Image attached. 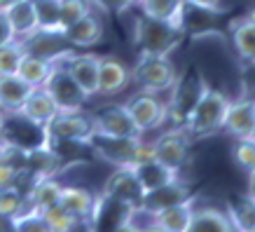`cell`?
I'll return each instance as SVG.
<instances>
[{"mask_svg": "<svg viewBox=\"0 0 255 232\" xmlns=\"http://www.w3.org/2000/svg\"><path fill=\"white\" fill-rule=\"evenodd\" d=\"M230 101L232 99L227 94L206 85L201 89L199 99L194 101L192 108L187 110V115H185L183 127L187 129V134L192 139H206V136H213V134L223 132L225 113H227Z\"/></svg>", "mask_w": 255, "mask_h": 232, "instance_id": "cell-1", "label": "cell"}, {"mask_svg": "<svg viewBox=\"0 0 255 232\" xmlns=\"http://www.w3.org/2000/svg\"><path fill=\"white\" fill-rule=\"evenodd\" d=\"M185 31L178 28L169 21L162 19H152V16L140 14L133 21L131 40L138 47V52H147V54H166L171 56L173 49L180 47Z\"/></svg>", "mask_w": 255, "mask_h": 232, "instance_id": "cell-2", "label": "cell"}, {"mask_svg": "<svg viewBox=\"0 0 255 232\" xmlns=\"http://www.w3.org/2000/svg\"><path fill=\"white\" fill-rule=\"evenodd\" d=\"M178 80L176 63L171 61L166 54H147V52H138V61L131 68V82L145 89V92H169L173 89Z\"/></svg>", "mask_w": 255, "mask_h": 232, "instance_id": "cell-3", "label": "cell"}, {"mask_svg": "<svg viewBox=\"0 0 255 232\" xmlns=\"http://www.w3.org/2000/svg\"><path fill=\"white\" fill-rule=\"evenodd\" d=\"M0 127L2 141L19 150H31L47 143V127L31 120L21 110H0Z\"/></svg>", "mask_w": 255, "mask_h": 232, "instance_id": "cell-4", "label": "cell"}, {"mask_svg": "<svg viewBox=\"0 0 255 232\" xmlns=\"http://www.w3.org/2000/svg\"><path fill=\"white\" fill-rule=\"evenodd\" d=\"M66 61L70 59H63V61H54V68L47 77V82L42 87L47 89V94L54 99L56 108L59 110H78V108H85L87 103V96L82 92V87L73 80V75L68 73L66 68Z\"/></svg>", "mask_w": 255, "mask_h": 232, "instance_id": "cell-5", "label": "cell"}, {"mask_svg": "<svg viewBox=\"0 0 255 232\" xmlns=\"http://www.w3.org/2000/svg\"><path fill=\"white\" fill-rule=\"evenodd\" d=\"M136 207L117 200L108 193L94 197V209L89 216V230H127Z\"/></svg>", "mask_w": 255, "mask_h": 232, "instance_id": "cell-6", "label": "cell"}, {"mask_svg": "<svg viewBox=\"0 0 255 232\" xmlns=\"http://www.w3.org/2000/svg\"><path fill=\"white\" fill-rule=\"evenodd\" d=\"M124 106L129 110V115L133 117V122L140 129V134L162 129L166 120H169V103H164L159 99V94L155 92H145L143 89L136 96H131Z\"/></svg>", "mask_w": 255, "mask_h": 232, "instance_id": "cell-7", "label": "cell"}, {"mask_svg": "<svg viewBox=\"0 0 255 232\" xmlns=\"http://www.w3.org/2000/svg\"><path fill=\"white\" fill-rule=\"evenodd\" d=\"M143 139V136H140ZM140 139H124V136H110L99 129H92L87 136V148L92 150L99 160L113 164V167H129L133 157V150Z\"/></svg>", "mask_w": 255, "mask_h": 232, "instance_id": "cell-8", "label": "cell"}, {"mask_svg": "<svg viewBox=\"0 0 255 232\" xmlns=\"http://www.w3.org/2000/svg\"><path fill=\"white\" fill-rule=\"evenodd\" d=\"M21 45L26 54L40 56V59H47V61H61V59H70L75 56L73 47L68 45L66 40V33L63 31H49V28H35L28 35H23Z\"/></svg>", "mask_w": 255, "mask_h": 232, "instance_id": "cell-9", "label": "cell"}, {"mask_svg": "<svg viewBox=\"0 0 255 232\" xmlns=\"http://www.w3.org/2000/svg\"><path fill=\"white\" fill-rule=\"evenodd\" d=\"M94 129V117L78 110H56V115L47 122V139H63V141H80L87 143V136Z\"/></svg>", "mask_w": 255, "mask_h": 232, "instance_id": "cell-10", "label": "cell"}, {"mask_svg": "<svg viewBox=\"0 0 255 232\" xmlns=\"http://www.w3.org/2000/svg\"><path fill=\"white\" fill-rule=\"evenodd\" d=\"M155 143V157L162 164L171 167V169L180 171L185 167L187 157H190V146H192V136L187 134V129L180 124V127H173L169 132H164L159 139L152 141Z\"/></svg>", "mask_w": 255, "mask_h": 232, "instance_id": "cell-11", "label": "cell"}, {"mask_svg": "<svg viewBox=\"0 0 255 232\" xmlns=\"http://www.w3.org/2000/svg\"><path fill=\"white\" fill-rule=\"evenodd\" d=\"M92 117H94V129H99L103 134L124 136V139H140L143 136L124 103H108V106L96 110Z\"/></svg>", "mask_w": 255, "mask_h": 232, "instance_id": "cell-12", "label": "cell"}, {"mask_svg": "<svg viewBox=\"0 0 255 232\" xmlns=\"http://www.w3.org/2000/svg\"><path fill=\"white\" fill-rule=\"evenodd\" d=\"M187 200H194V193H192V188H190V183L180 181V178H173V181L155 188V190L143 193L136 209L140 214H155V211H162L166 207H173V204H183Z\"/></svg>", "mask_w": 255, "mask_h": 232, "instance_id": "cell-13", "label": "cell"}, {"mask_svg": "<svg viewBox=\"0 0 255 232\" xmlns=\"http://www.w3.org/2000/svg\"><path fill=\"white\" fill-rule=\"evenodd\" d=\"M223 132H227L232 139H251V136H255V99L253 96L230 101L227 113H225Z\"/></svg>", "mask_w": 255, "mask_h": 232, "instance_id": "cell-14", "label": "cell"}, {"mask_svg": "<svg viewBox=\"0 0 255 232\" xmlns=\"http://www.w3.org/2000/svg\"><path fill=\"white\" fill-rule=\"evenodd\" d=\"M131 85V68L113 56L99 59V89L96 96H115Z\"/></svg>", "mask_w": 255, "mask_h": 232, "instance_id": "cell-15", "label": "cell"}, {"mask_svg": "<svg viewBox=\"0 0 255 232\" xmlns=\"http://www.w3.org/2000/svg\"><path fill=\"white\" fill-rule=\"evenodd\" d=\"M103 193L113 195V197L127 202L131 207H138L140 197H143V188H140L131 167H115V171L110 174L106 186H103Z\"/></svg>", "mask_w": 255, "mask_h": 232, "instance_id": "cell-16", "label": "cell"}, {"mask_svg": "<svg viewBox=\"0 0 255 232\" xmlns=\"http://www.w3.org/2000/svg\"><path fill=\"white\" fill-rule=\"evenodd\" d=\"M194 200H187L183 204H173V207H166V209L155 211V214H143V216H150L147 230L185 232L187 223H190V216H192V209H194Z\"/></svg>", "mask_w": 255, "mask_h": 232, "instance_id": "cell-17", "label": "cell"}, {"mask_svg": "<svg viewBox=\"0 0 255 232\" xmlns=\"http://www.w3.org/2000/svg\"><path fill=\"white\" fill-rule=\"evenodd\" d=\"M99 54H75L70 61H66L68 73L87 96H96L99 89Z\"/></svg>", "mask_w": 255, "mask_h": 232, "instance_id": "cell-18", "label": "cell"}, {"mask_svg": "<svg viewBox=\"0 0 255 232\" xmlns=\"http://www.w3.org/2000/svg\"><path fill=\"white\" fill-rule=\"evenodd\" d=\"M63 33H66L70 47H94L103 38V21H101V16L92 12V14H85L82 19L66 26Z\"/></svg>", "mask_w": 255, "mask_h": 232, "instance_id": "cell-19", "label": "cell"}, {"mask_svg": "<svg viewBox=\"0 0 255 232\" xmlns=\"http://www.w3.org/2000/svg\"><path fill=\"white\" fill-rule=\"evenodd\" d=\"M234 223L227 211L213 209V207H194L185 232H232Z\"/></svg>", "mask_w": 255, "mask_h": 232, "instance_id": "cell-20", "label": "cell"}, {"mask_svg": "<svg viewBox=\"0 0 255 232\" xmlns=\"http://www.w3.org/2000/svg\"><path fill=\"white\" fill-rule=\"evenodd\" d=\"M59 204L68 211L70 216H75L80 221V225H87L89 228V216H92L94 209V195L85 188H63L61 197H59Z\"/></svg>", "mask_w": 255, "mask_h": 232, "instance_id": "cell-21", "label": "cell"}, {"mask_svg": "<svg viewBox=\"0 0 255 232\" xmlns=\"http://www.w3.org/2000/svg\"><path fill=\"white\" fill-rule=\"evenodd\" d=\"M35 87L21 75H0V110H19Z\"/></svg>", "mask_w": 255, "mask_h": 232, "instance_id": "cell-22", "label": "cell"}, {"mask_svg": "<svg viewBox=\"0 0 255 232\" xmlns=\"http://www.w3.org/2000/svg\"><path fill=\"white\" fill-rule=\"evenodd\" d=\"M140 12L152 19H162L169 21L178 28L185 31V0H143L140 2Z\"/></svg>", "mask_w": 255, "mask_h": 232, "instance_id": "cell-23", "label": "cell"}, {"mask_svg": "<svg viewBox=\"0 0 255 232\" xmlns=\"http://www.w3.org/2000/svg\"><path fill=\"white\" fill-rule=\"evenodd\" d=\"M9 21V28L14 33V38H23L31 31L38 28V19H35V7L33 0H16L14 5H9L7 9H2Z\"/></svg>", "mask_w": 255, "mask_h": 232, "instance_id": "cell-24", "label": "cell"}, {"mask_svg": "<svg viewBox=\"0 0 255 232\" xmlns=\"http://www.w3.org/2000/svg\"><path fill=\"white\" fill-rule=\"evenodd\" d=\"M136 178H138L140 188H143V193L147 190H155V188L164 186V183H169L173 178H178V171L162 164L159 160H150L145 164H138V167H131Z\"/></svg>", "mask_w": 255, "mask_h": 232, "instance_id": "cell-25", "label": "cell"}, {"mask_svg": "<svg viewBox=\"0 0 255 232\" xmlns=\"http://www.w3.org/2000/svg\"><path fill=\"white\" fill-rule=\"evenodd\" d=\"M19 110L26 113L31 120H35V122H40V124H45L47 127V122L56 115V110L59 108H56L54 99L47 94L45 87H35V89L28 94V99L23 101V106Z\"/></svg>", "mask_w": 255, "mask_h": 232, "instance_id": "cell-26", "label": "cell"}, {"mask_svg": "<svg viewBox=\"0 0 255 232\" xmlns=\"http://www.w3.org/2000/svg\"><path fill=\"white\" fill-rule=\"evenodd\" d=\"M61 190H63V186L54 176H42L38 183L31 188V193H28V204H31L33 209L45 211V209H49V207L59 204Z\"/></svg>", "mask_w": 255, "mask_h": 232, "instance_id": "cell-27", "label": "cell"}, {"mask_svg": "<svg viewBox=\"0 0 255 232\" xmlns=\"http://www.w3.org/2000/svg\"><path fill=\"white\" fill-rule=\"evenodd\" d=\"M232 45L234 49L239 52L241 59L251 61L255 54V23L244 16V19H237L232 23Z\"/></svg>", "mask_w": 255, "mask_h": 232, "instance_id": "cell-28", "label": "cell"}, {"mask_svg": "<svg viewBox=\"0 0 255 232\" xmlns=\"http://www.w3.org/2000/svg\"><path fill=\"white\" fill-rule=\"evenodd\" d=\"M52 68H54V63L47 61V59H40V56H33V54H23L16 75H21L23 80L33 87H42L47 82L49 73H52Z\"/></svg>", "mask_w": 255, "mask_h": 232, "instance_id": "cell-29", "label": "cell"}, {"mask_svg": "<svg viewBox=\"0 0 255 232\" xmlns=\"http://www.w3.org/2000/svg\"><path fill=\"white\" fill-rule=\"evenodd\" d=\"M227 214L232 218L234 230H255V200L251 195H244L227 207Z\"/></svg>", "mask_w": 255, "mask_h": 232, "instance_id": "cell-30", "label": "cell"}, {"mask_svg": "<svg viewBox=\"0 0 255 232\" xmlns=\"http://www.w3.org/2000/svg\"><path fill=\"white\" fill-rule=\"evenodd\" d=\"M38 28L63 31L61 28V0H33Z\"/></svg>", "mask_w": 255, "mask_h": 232, "instance_id": "cell-31", "label": "cell"}, {"mask_svg": "<svg viewBox=\"0 0 255 232\" xmlns=\"http://www.w3.org/2000/svg\"><path fill=\"white\" fill-rule=\"evenodd\" d=\"M92 12H106V9L96 0H61V28L82 19L85 14H92Z\"/></svg>", "mask_w": 255, "mask_h": 232, "instance_id": "cell-32", "label": "cell"}, {"mask_svg": "<svg viewBox=\"0 0 255 232\" xmlns=\"http://www.w3.org/2000/svg\"><path fill=\"white\" fill-rule=\"evenodd\" d=\"M26 209H31L28 197H26L23 193H19L14 186L2 188V190H0V214L9 216L12 218V223H14V218L19 216V214H23Z\"/></svg>", "mask_w": 255, "mask_h": 232, "instance_id": "cell-33", "label": "cell"}, {"mask_svg": "<svg viewBox=\"0 0 255 232\" xmlns=\"http://www.w3.org/2000/svg\"><path fill=\"white\" fill-rule=\"evenodd\" d=\"M42 216H45V223L49 232H68V230H78L80 228V221L75 216H70L61 204H54V207L45 209Z\"/></svg>", "mask_w": 255, "mask_h": 232, "instance_id": "cell-34", "label": "cell"}, {"mask_svg": "<svg viewBox=\"0 0 255 232\" xmlns=\"http://www.w3.org/2000/svg\"><path fill=\"white\" fill-rule=\"evenodd\" d=\"M23 54L26 52H23V45L19 38L0 45V75H14L19 70V63H21Z\"/></svg>", "mask_w": 255, "mask_h": 232, "instance_id": "cell-35", "label": "cell"}, {"mask_svg": "<svg viewBox=\"0 0 255 232\" xmlns=\"http://www.w3.org/2000/svg\"><path fill=\"white\" fill-rule=\"evenodd\" d=\"M232 157L237 167L244 169L246 174L251 169H255V136H251V139H234Z\"/></svg>", "mask_w": 255, "mask_h": 232, "instance_id": "cell-36", "label": "cell"}, {"mask_svg": "<svg viewBox=\"0 0 255 232\" xmlns=\"http://www.w3.org/2000/svg\"><path fill=\"white\" fill-rule=\"evenodd\" d=\"M14 230L16 232H49L47 230V223H45V216L42 211L38 209H26L23 214L14 218Z\"/></svg>", "mask_w": 255, "mask_h": 232, "instance_id": "cell-37", "label": "cell"}, {"mask_svg": "<svg viewBox=\"0 0 255 232\" xmlns=\"http://www.w3.org/2000/svg\"><path fill=\"white\" fill-rule=\"evenodd\" d=\"M16 174H19V167H14V164H9V162H0V190L12 186Z\"/></svg>", "mask_w": 255, "mask_h": 232, "instance_id": "cell-38", "label": "cell"}, {"mask_svg": "<svg viewBox=\"0 0 255 232\" xmlns=\"http://www.w3.org/2000/svg\"><path fill=\"white\" fill-rule=\"evenodd\" d=\"M185 5L204 12H220V0H185Z\"/></svg>", "mask_w": 255, "mask_h": 232, "instance_id": "cell-39", "label": "cell"}, {"mask_svg": "<svg viewBox=\"0 0 255 232\" xmlns=\"http://www.w3.org/2000/svg\"><path fill=\"white\" fill-rule=\"evenodd\" d=\"M9 40H14V33L9 28V21H7V16H5V12L0 9V45H5Z\"/></svg>", "mask_w": 255, "mask_h": 232, "instance_id": "cell-40", "label": "cell"}, {"mask_svg": "<svg viewBox=\"0 0 255 232\" xmlns=\"http://www.w3.org/2000/svg\"><path fill=\"white\" fill-rule=\"evenodd\" d=\"M140 2H143V0H120V2H117V12L124 14V12H129V9H133V7H140Z\"/></svg>", "mask_w": 255, "mask_h": 232, "instance_id": "cell-41", "label": "cell"}, {"mask_svg": "<svg viewBox=\"0 0 255 232\" xmlns=\"http://www.w3.org/2000/svg\"><path fill=\"white\" fill-rule=\"evenodd\" d=\"M0 230H14V223H12V218L5 216V214H0Z\"/></svg>", "mask_w": 255, "mask_h": 232, "instance_id": "cell-42", "label": "cell"}, {"mask_svg": "<svg viewBox=\"0 0 255 232\" xmlns=\"http://www.w3.org/2000/svg\"><path fill=\"white\" fill-rule=\"evenodd\" d=\"M248 195L255 200V169L248 171Z\"/></svg>", "mask_w": 255, "mask_h": 232, "instance_id": "cell-43", "label": "cell"}, {"mask_svg": "<svg viewBox=\"0 0 255 232\" xmlns=\"http://www.w3.org/2000/svg\"><path fill=\"white\" fill-rule=\"evenodd\" d=\"M96 2H99L101 7L108 12V9H117V2H120V0H96Z\"/></svg>", "mask_w": 255, "mask_h": 232, "instance_id": "cell-44", "label": "cell"}, {"mask_svg": "<svg viewBox=\"0 0 255 232\" xmlns=\"http://www.w3.org/2000/svg\"><path fill=\"white\" fill-rule=\"evenodd\" d=\"M16 0H0V9H7L9 5H14Z\"/></svg>", "mask_w": 255, "mask_h": 232, "instance_id": "cell-45", "label": "cell"}, {"mask_svg": "<svg viewBox=\"0 0 255 232\" xmlns=\"http://www.w3.org/2000/svg\"><path fill=\"white\" fill-rule=\"evenodd\" d=\"M246 16H248V19H251V21H253V23H255V7H253V9H251V12H248V14H246Z\"/></svg>", "mask_w": 255, "mask_h": 232, "instance_id": "cell-46", "label": "cell"}, {"mask_svg": "<svg viewBox=\"0 0 255 232\" xmlns=\"http://www.w3.org/2000/svg\"><path fill=\"white\" fill-rule=\"evenodd\" d=\"M0 143H5V141H2V127H0Z\"/></svg>", "mask_w": 255, "mask_h": 232, "instance_id": "cell-47", "label": "cell"}, {"mask_svg": "<svg viewBox=\"0 0 255 232\" xmlns=\"http://www.w3.org/2000/svg\"><path fill=\"white\" fill-rule=\"evenodd\" d=\"M251 63H255V54H253V59H251Z\"/></svg>", "mask_w": 255, "mask_h": 232, "instance_id": "cell-48", "label": "cell"}]
</instances>
